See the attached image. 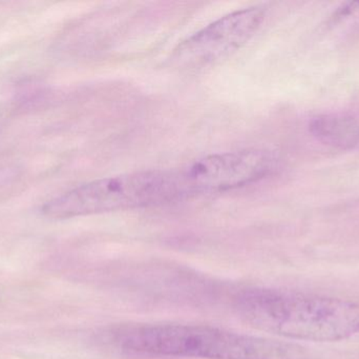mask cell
Wrapping results in <instances>:
<instances>
[{"label":"cell","instance_id":"1","mask_svg":"<svg viewBox=\"0 0 359 359\" xmlns=\"http://www.w3.org/2000/svg\"><path fill=\"white\" fill-rule=\"evenodd\" d=\"M236 312L257 330L293 341L332 343L359 335V303L337 297L252 289L236 299Z\"/></svg>","mask_w":359,"mask_h":359},{"label":"cell","instance_id":"2","mask_svg":"<svg viewBox=\"0 0 359 359\" xmlns=\"http://www.w3.org/2000/svg\"><path fill=\"white\" fill-rule=\"evenodd\" d=\"M122 349L147 355L201 359H306L297 344L200 325H141L116 334Z\"/></svg>","mask_w":359,"mask_h":359},{"label":"cell","instance_id":"3","mask_svg":"<svg viewBox=\"0 0 359 359\" xmlns=\"http://www.w3.org/2000/svg\"><path fill=\"white\" fill-rule=\"evenodd\" d=\"M176 171H142L105 177L75 188L44 204L50 219L160 206L181 200Z\"/></svg>","mask_w":359,"mask_h":359},{"label":"cell","instance_id":"4","mask_svg":"<svg viewBox=\"0 0 359 359\" xmlns=\"http://www.w3.org/2000/svg\"><path fill=\"white\" fill-rule=\"evenodd\" d=\"M278 159L263 150L206 156L176 171L182 200L229 191L262 181L276 171Z\"/></svg>","mask_w":359,"mask_h":359},{"label":"cell","instance_id":"5","mask_svg":"<svg viewBox=\"0 0 359 359\" xmlns=\"http://www.w3.org/2000/svg\"><path fill=\"white\" fill-rule=\"evenodd\" d=\"M265 11L259 6L225 15L184 40L172 53V63L184 69L215 65L240 50L257 33Z\"/></svg>","mask_w":359,"mask_h":359},{"label":"cell","instance_id":"6","mask_svg":"<svg viewBox=\"0 0 359 359\" xmlns=\"http://www.w3.org/2000/svg\"><path fill=\"white\" fill-rule=\"evenodd\" d=\"M310 132L324 145L352 149L359 145V120L346 114H325L314 118Z\"/></svg>","mask_w":359,"mask_h":359},{"label":"cell","instance_id":"7","mask_svg":"<svg viewBox=\"0 0 359 359\" xmlns=\"http://www.w3.org/2000/svg\"><path fill=\"white\" fill-rule=\"evenodd\" d=\"M10 170H8V169L0 168V185H2L6 179L10 178Z\"/></svg>","mask_w":359,"mask_h":359}]
</instances>
